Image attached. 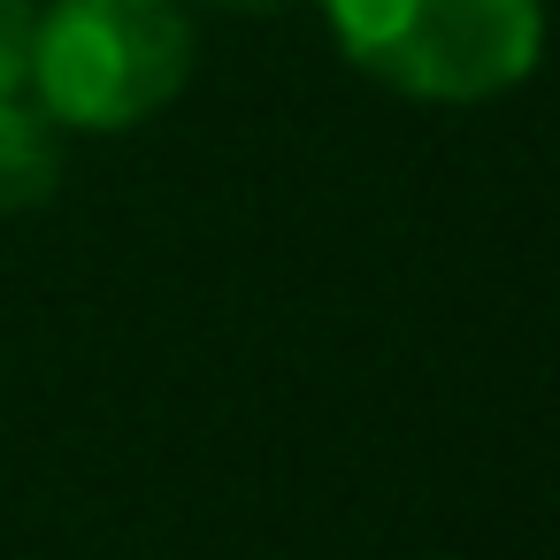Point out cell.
<instances>
[{
	"label": "cell",
	"mask_w": 560,
	"mask_h": 560,
	"mask_svg": "<svg viewBox=\"0 0 560 560\" xmlns=\"http://www.w3.org/2000/svg\"><path fill=\"white\" fill-rule=\"evenodd\" d=\"M215 9H284V0H215Z\"/></svg>",
	"instance_id": "5b68a950"
},
{
	"label": "cell",
	"mask_w": 560,
	"mask_h": 560,
	"mask_svg": "<svg viewBox=\"0 0 560 560\" xmlns=\"http://www.w3.org/2000/svg\"><path fill=\"white\" fill-rule=\"evenodd\" d=\"M346 62L407 101L514 93L545 55V0H323Z\"/></svg>",
	"instance_id": "7a4b0ae2"
},
{
	"label": "cell",
	"mask_w": 560,
	"mask_h": 560,
	"mask_svg": "<svg viewBox=\"0 0 560 560\" xmlns=\"http://www.w3.org/2000/svg\"><path fill=\"white\" fill-rule=\"evenodd\" d=\"M62 185V124L16 85L0 93V215H32Z\"/></svg>",
	"instance_id": "3957f363"
},
{
	"label": "cell",
	"mask_w": 560,
	"mask_h": 560,
	"mask_svg": "<svg viewBox=\"0 0 560 560\" xmlns=\"http://www.w3.org/2000/svg\"><path fill=\"white\" fill-rule=\"evenodd\" d=\"M32 24H39V0H0V93H16V85H24Z\"/></svg>",
	"instance_id": "277c9868"
},
{
	"label": "cell",
	"mask_w": 560,
	"mask_h": 560,
	"mask_svg": "<svg viewBox=\"0 0 560 560\" xmlns=\"http://www.w3.org/2000/svg\"><path fill=\"white\" fill-rule=\"evenodd\" d=\"M192 78L185 0H55L32 24L24 85L62 131H131Z\"/></svg>",
	"instance_id": "6da1fadb"
}]
</instances>
